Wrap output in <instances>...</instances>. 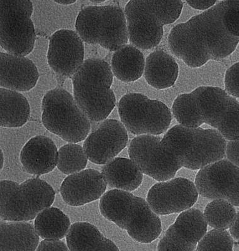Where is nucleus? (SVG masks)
<instances>
[{
    "label": "nucleus",
    "mask_w": 239,
    "mask_h": 251,
    "mask_svg": "<svg viewBox=\"0 0 239 251\" xmlns=\"http://www.w3.org/2000/svg\"><path fill=\"white\" fill-rule=\"evenodd\" d=\"M99 207L103 217L125 230L138 243H151L161 234L158 215L153 212L148 201L132 193L110 190L101 197Z\"/></svg>",
    "instance_id": "nucleus-1"
},
{
    "label": "nucleus",
    "mask_w": 239,
    "mask_h": 251,
    "mask_svg": "<svg viewBox=\"0 0 239 251\" xmlns=\"http://www.w3.org/2000/svg\"><path fill=\"white\" fill-rule=\"evenodd\" d=\"M161 142L182 167L192 170H201L226 155V140L215 129L176 125L167 132Z\"/></svg>",
    "instance_id": "nucleus-2"
},
{
    "label": "nucleus",
    "mask_w": 239,
    "mask_h": 251,
    "mask_svg": "<svg viewBox=\"0 0 239 251\" xmlns=\"http://www.w3.org/2000/svg\"><path fill=\"white\" fill-rule=\"evenodd\" d=\"M113 79L111 67L98 59L86 60L73 76L74 100L92 122L105 121L116 106Z\"/></svg>",
    "instance_id": "nucleus-3"
},
{
    "label": "nucleus",
    "mask_w": 239,
    "mask_h": 251,
    "mask_svg": "<svg viewBox=\"0 0 239 251\" xmlns=\"http://www.w3.org/2000/svg\"><path fill=\"white\" fill-rule=\"evenodd\" d=\"M0 217L3 221L27 222L51 207L56 192L39 176L22 183L11 180L0 182Z\"/></svg>",
    "instance_id": "nucleus-4"
},
{
    "label": "nucleus",
    "mask_w": 239,
    "mask_h": 251,
    "mask_svg": "<svg viewBox=\"0 0 239 251\" xmlns=\"http://www.w3.org/2000/svg\"><path fill=\"white\" fill-rule=\"evenodd\" d=\"M78 34L86 43L116 51L128 42L127 20L116 5L89 6L81 10L76 21Z\"/></svg>",
    "instance_id": "nucleus-5"
},
{
    "label": "nucleus",
    "mask_w": 239,
    "mask_h": 251,
    "mask_svg": "<svg viewBox=\"0 0 239 251\" xmlns=\"http://www.w3.org/2000/svg\"><path fill=\"white\" fill-rule=\"evenodd\" d=\"M42 111L44 127L63 140L76 144L88 137L91 129L89 118L64 89L47 92L43 98Z\"/></svg>",
    "instance_id": "nucleus-6"
},
{
    "label": "nucleus",
    "mask_w": 239,
    "mask_h": 251,
    "mask_svg": "<svg viewBox=\"0 0 239 251\" xmlns=\"http://www.w3.org/2000/svg\"><path fill=\"white\" fill-rule=\"evenodd\" d=\"M121 123L135 135H160L168 129L172 121L169 107L158 100L140 93H128L119 103Z\"/></svg>",
    "instance_id": "nucleus-7"
},
{
    "label": "nucleus",
    "mask_w": 239,
    "mask_h": 251,
    "mask_svg": "<svg viewBox=\"0 0 239 251\" xmlns=\"http://www.w3.org/2000/svg\"><path fill=\"white\" fill-rule=\"evenodd\" d=\"M32 13L30 1H0V44L6 53L25 57L33 50L36 35Z\"/></svg>",
    "instance_id": "nucleus-8"
},
{
    "label": "nucleus",
    "mask_w": 239,
    "mask_h": 251,
    "mask_svg": "<svg viewBox=\"0 0 239 251\" xmlns=\"http://www.w3.org/2000/svg\"><path fill=\"white\" fill-rule=\"evenodd\" d=\"M157 136L141 135L131 141L128 148L130 160L143 174L162 182L175 178L182 165L167 151Z\"/></svg>",
    "instance_id": "nucleus-9"
},
{
    "label": "nucleus",
    "mask_w": 239,
    "mask_h": 251,
    "mask_svg": "<svg viewBox=\"0 0 239 251\" xmlns=\"http://www.w3.org/2000/svg\"><path fill=\"white\" fill-rule=\"evenodd\" d=\"M224 1L188 21L198 33L208 50L211 60H218L231 55L236 50L239 38L232 35L224 22Z\"/></svg>",
    "instance_id": "nucleus-10"
},
{
    "label": "nucleus",
    "mask_w": 239,
    "mask_h": 251,
    "mask_svg": "<svg viewBox=\"0 0 239 251\" xmlns=\"http://www.w3.org/2000/svg\"><path fill=\"white\" fill-rule=\"evenodd\" d=\"M195 184L205 198L222 199L239 207V167L229 160L223 159L200 170Z\"/></svg>",
    "instance_id": "nucleus-11"
},
{
    "label": "nucleus",
    "mask_w": 239,
    "mask_h": 251,
    "mask_svg": "<svg viewBox=\"0 0 239 251\" xmlns=\"http://www.w3.org/2000/svg\"><path fill=\"white\" fill-rule=\"evenodd\" d=\"M198 194L193 181L179 177L153 185L147 201L155 214L166 216L190 209L197 202Z\"/></svg>",
    "instance_id": "nucleus-12"
},
{
    "label": "nucleus",
    "mask_w": 239,
    "mask_h": 251,
    "mask_svg": "<svg viewBox=\"0 0 239 251\" xmlns=\"http://www.w3.org/2000/svg\"><path fill=\"white\" fill-rule=\"evenodd\" d=\"M127 130L116 120L101 123L85 140L83 149L88 159L96 165H105L127 147Z\"/></svg>",
    "instance_id": "nucleus-13"
},
{
    "label": "nucleus",
    "mask_w": 239,
    "mask_h": 251,
    "mask_svg": "<svg viewBox=\"0 0 239 251\" xmlns=\"http://www.w3.org/2000/svg\"><path fill=\"white\" fill-rule=\"evenodd\" d=\"M85 47L77 32L67 29L51 36L47 62L57 75L68 77L75 75L84 63Z\"/></svg>",
    "instance_id": "nucleus-14"
},
{
    "label": "nucleus",
    "mask_w": 239,
    "mask_h": 251,
    "mask_svg": "<svg viewBox=\"0 0 239 251\" xmlns=\"http://www.w3.org/2000/svg\"><path fill=\"white\" fill-rule=\"evenodd\" d=\"M207 226L200 210L190 208L181 212L160 241L157 251H193L207 234Z\"/></svg>",
    "instance_id": "nucleus-15"
},
{
    "label": "nucleus",
    "mask_w": 239,
    "mask_h": 251,
    "mask_svg": "<svg viewBox=\"0 0 239 251\" xmlns=\"http://www.w3.org/2000/svg\"><path fill=\"white\" fill-rule=\"evenodd\" d=\"M128 40L137 49L148 50L158 46L164 26L155 18L146 1L128 2L125 8Z\"/></svg>",
    "instance_id": "nucleus-16"
},
{
    "label": "nucleus",
    "mask_w": 239,
    "mask_h": 251,
    "mask_svg": "<svg viewBox=\"0 0 239 251\" xmlns=\"http://www.w3.org/2000/svg\"><path fill=\"white\" fill-rule=\"evenodd\" d=\"M107 186L101 172L87 169L66 177L60 186V195L67 205L80 207L100 199Z\"/></svg>",
    "instance_id": "nucleus-17"
},
{
    "label": "nucleus",
    "mask_w": 239,
    "mask_h": 251,
    "mask_svg": "<svg viewBox=\"0 0 239 251\" xmlns=\"http://www.w3.org/2000/svg\"><path fill=\"white\" fill-rule=\"evenodd\" d=\"M168 44L171 52L192 68L204 66L211 60L204 42L188 22L178 24L171 30Z\"/></svg>",
    "instance_id": "nucleus-18"
},
{
    "label": "nucleus",
    "mask_w": 239,
    "mask_h": 251,
    "mask_svg": "<svg viewBox=\"0 0 239 251\" xmlns=\"http://www.w3.org/2000/svg\"><path fill=\"white\" fill-rule=\"evenodd\" d=\"M39 71L30 59L24 56L0 53L1 88L17 92L31 90L37 84Z\"/></svg>",
    "instance_id": "nucleus-19"
},
{
    "label": "nucleus",
    "mask_w": 239,
    "mask_h": 251,
    "mask_svg": "<svg viewBox=\"0 0 239 251\" xmlns=\"http://www.w3.org/2000/svg\"><path fill=\"white\" fill-rule=\"evenodd\" d=\"M20 160L25 171L29 174L39 176L49 174L58 165L57 147L46 136H34L22 148Z\"/></svg>",
    "instance_id": "nucleus-20"
},
{
    "label": "nucleus",
    "mask_w": 239,
    "mask_h": 251,
    "mask_svg": "<svg viewBox=\"0 0 239 251\" xmlns=\"http://www.w3.org/2000/svg\"><path fill=\"white\" fill-rule=\"evenodd\" d=\"M179 75V67L172 56L162 50L153 51L147 57L144 77L155 89H166L173 87Z\"/></svg>",
    "instance_id": "nucleus-21"
},
{
    "label": "nucleus",
    "mask_w": 239,
    "mask_h": 251,
    "mask_svg": "<svg viewBox=\"0 0 239 251\" xmlns=\"http://www.w3.org/2000/svg\"><path fill=\"white\" fill-rule=\"evenodd\" d=\"M39 237L30 223L3 221L0 223L1 251H36Z\"/></svg>",
    "instance_id": "nucleus-22"
},
{
    "label": "nucleus",
    "mask_w": 239,
    "mask_h": 251,
    "mask_svg": "<svg viewBox=\"0 0 239 251\" xmlns=\"http://www.w3.org/2000/svg\"><path fill=\"white\" fill-rule=\"evenodd\" d=\"M101 173L110 187L123 191H134L143 180V172L127 158L113 159L101 168Z\"/></svg>",
    "instance_id": "nucleus-23"
},
{
    "label": "nucleus",
    "mask_w": 239,
    "mask_h": 251,
    "mask_svg": "<svg viewBox=\"0 0 239 251\" xmlns=\"http://www.w3.org/2000/svg\"><path fill=\"white\" fill-rule=\"evenodd\" d=\"M146 60L139 49L125 45L115 51L112 58V70L119 80L124 82H134L143 76Z\"/></svg>",
    "instance_id": "nucleus-24"
},
{
    "label": "nucleus",
    "mask_w": 239,
    "mask_h": 251,
    "mask_svg": "<svg viewBox=\"0 0 239 251\" xmlns=\"http://www.w3.org/2000/svg\"><path fill=\"white\" fill-rule=\"evenodd\" d=\"M30 104L19 92L0 89V125L14 128L22 127L30 117Z\"/></svg>",
    "instance_id": "nucleus-25"
},
{
    "label": "nucleus",
    "mask_w": 239,
    "mask_h": 251,
    "mask_svg": "<svg viewBox=\"0 0 239 251\" xmlns=\"http://www.w3.org/2000/svg\"><path fill=\"white\" fill-rule=\"evenodd\" d=\"M204 123L215 129L229 94L218 87L202 86L191 92Z\"/></svg>",
    "instance_id": "nucleus-26"
},
{
    "label": "nucleus",
    "mask_w": 239,
    "mask_h": 251,
    "mask_svg": "<svg viewBox=\"0 0 239 251\" xmlns=\"http://www.w3.org/2000/svg\"><path fill=\"white\" fill-rule=\"evenodd\" d=\"M71 226L69 217L56 207H49L42 210L36 217L34 222L36 232L44 240L64 238Z\"/></svg>",
    "instance_id": "nucleus-27"
},
{
    "label": "nucleus",
    "mask_w": 239,
    "mask_h": 251,
    "mask_svg": "<svg viewBox=\"0 0 239 251\" xmlns=\"http://www.w3.org/2000/svg\"><path fill=\"white\" fill-rule=\"evenodd\" d=\"M66 238L70 251H96L106 237L93 224L76 223L71 225Z\"/></svg>",
    "instance_id": "nucleus-28"
},
{
    "label": "nucleus",
    "mask_w": 239,
    "mask_h": 251,
    "mask_svg": "<svg viewBox=\"0 0 239 251\" xmlns=\"http://www.w3.org/2000/svg\"><path fill=\"white\" fill-rule=\"evenodd\" d=\"M204 215L208 225L214 229L227 230L235 223L238 212L229 201L215 199L206 206Z\"/></svg>",
    "instance_id": "nucleus-29"
},
{
    "label": "nucleus",
    "mask_w": 239,
    "mask_h": 251,
    "mask_svg": "<svg viewBox=\"0 0 239 251\" xmlns=\"http://www.w3.org/2000/svg\"><path fill=\"white\" fill-rule=\"evenodd\" d=\"M174 116L180 125L189 128H198L204 124L192 93L180 94L174 100Z\"/></svg>",
    "instance_id": "nucleus-30"
},
{
    "label": "nucleus",
    "mask_w": 239,
    "mask_h": 251,
    "mask_svg": "<svg viewBox=\"0 0 239 251\" xmlns=\"http://www.w3.org/2000/svg\"><path fill=\"white\" fill-rule=\"evenodd\" d=\"M88 157L81 146L69 143L58 151V169L66 175L81 172L87 167Z\"/></svg>",
    "instance_id": "nucleus-31"
},
{
    "label": "nucleus",
    "mask_w": 239,
    "mask_h": 251,
    "mask_svg": "<svg viewBox=\"0 0 239 251\" xmlns=\"http://www.w3.org/2000/svg\"><path fill=\"white\" fill-rule=\"evenodd\" d=\"M215 129L228 141L239 140V102L230 96Z\"/></svg>",
    "instance_id": "nucleus-32"
},
{
    "label": "nucleus",
    "mask_w": 239,
    "mask_h": 251,
    "mask_svg": "<svg viewBox=\"0 0 239 251\" xmlns=\"http://www.w3.org/2000/svg\"><path fill=\"white\" fill-rule=\"evenodd\" d=\"M147 5L162 25L173 24L181 14L182 1H146Z\"/></svg>",
    "instance_id": "nucleus-33"
},
{
    "label": "nucleus",
    "mask_w": 239,
    "mask_h": 251,
    "mask_svg": "<svg viewBox=\"0 0 239 251\" xmlns=\"http://www.w3.org/2000/svg\"><path fill=\"white\" fill-rule=\"evenodd\" d=\"M233 237L227 230L213 229L201 239L197 251H233Z\"/></svg>",
    "instance_id": "nucleus-34"
},
{
    "label": "nucleus",
    "mask_w": 239,
    "mask_h": 251,
    "mask_svg": "<svg viewBox=\"0 0 239 251\" xmlns=\"http://www.w3.org/2000/svg\"><path fill=\"white\" fill-rule=\"evenodd\" d=\"M224 22L227 30L239 38V1H224Z\"/></svg>",
    "instance_id": "nucleus-35"
},
{
    "label": "nucleus",
    "mask_w": 239,
    "mask_h": 251,
    "mask_svg": "<svg viewBox=\"0 0 239 251\" xmlns=\"http://www.w3.org/2000/svg\"><path fill=\"white\" fill-rule=\"evenodd\" d=\"M225 91L232 97L239 99V62L232 66L225 74Z\"/></svg>",
    "instance_id": "nucleus-36"
},
{
    "label": "nucleus",
    "mask_w": 239,
    "mask_h": 251,
    "mask_svg": "<svg viewBox=\"0 0 239 251\" xmlns=\"http://www.w3.org/2000/svg\"><path fill=\"white\" fill-rule=\"evenodd\" d=\"M36 251H70L68 246L60 240H44Z\"/></svg>",
    "instance_id": "nucleus-37"
},
{
    "label": "nucleus",
    "mask_w": 239,
    "mask_h": 251,
    "mask_svg": "<svg viewBox=\"0 0 239 251\" xmlns=\"http://www.w3.org/2000/svg\"><path fill=\"white\" fill-rule=\"evenodd\" d=\"M226 156L230 162L239 167V140L227 143Z\"/></svg>",
    "instance_id": "nucleus-38"
},
{
    "label": "nucleus",
    "mask_w": 239,
    "mask_h": 251,
    "mask_svg": "<svg viewBox=\"0 0 239 251\" xmlns=\"http://www.w3.org/2000/svg\"><path fill=\"white\" fill-rule=\"evenodd\" d=\"M186 3L196 10L207 11L215 6L216 1L211 0H190L187 1Z\"/></svg>",
    "instance_id": "nucleus-39"
},
{
    "label": "nucleus",
    "mask_w": 239,
    "mask_h": 251,
    "mask_svg": "<svg viewBox=\"0 0 239 251\" xmlns=\"http://www.w3.org/2000/svg\"><path fill=\"white\" fill-rule=\"evenodd\" d=\"M96 251H120L119 249L111 240L106 238Z\"/></svg>",
    "instance_id": "nucleus-40"
},
{
    "label": "nucleus",
    "mask_w": 239,
    "mask_h": 251,
    "mask_svg": "<svg viewBox=\"0 0 239 251\" xmlns=\"http://www.w3.org/2000/svg\"><path fill=\"white\" fill-rule=\"evenodd\" d=\"M230 234L239 246V211L238 212L235 223L230 228Z\"/></svg>",
    "instance_id": "nucleus-41"
},
{
    "label": "nucleus",
    "mask_w": 239,
    "mask_h": 251,
    "mask_svg": "<svg viewBox=\"0 0 239 251\" xmlns=\"http://www.w3.org/2000/svg\"><path fill=\"white\" fill-rule=\"evenodd\" d=\"M56 3L60 4H65V5H69V4L75 3L76 1V0H56L54 1Z\"/></svg>",
    "instance_id": "nucleus-42"
},
{
    "label": "nucleus",
    "mask_w": 239,
    "mask_h": 251,
    "mask_svg": "<svg viewBox=\"0 0 239 251\" xmlns=\"http://www.w3.org/2000/svg\"><path fill=\"white\" fill-rule=\"evenodd\" d=\"M4 164V156L2 150H1V170L3 169Z\"/></svg>",
    "instance_id": "nucleus-43"
},
{
    "label": "nucleus",
    "mask_w": 239,
    "mask_h": 251,
    "mask_svg": "<svg viewBox=\"0 0 239 251\" xmlns=\"http://www.w3.org/2000/svg\"><path fill=\"white\" fill-rule=\"evenodd\" d=\"M104 0H103V1H95V0H94V1H91L92 3H95V4H98V3H103L104 2Z\"/></svg>",
    "instance_id": "nucleus-44"
}]
</instances>
